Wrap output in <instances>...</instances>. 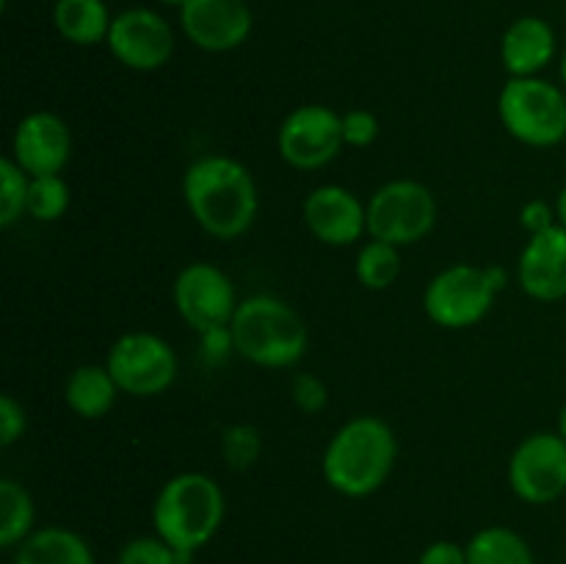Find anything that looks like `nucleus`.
I'll return each mask as SVG.
<instances>
[{
	"instance_id": "obj_18",
	"label": "nucleus",
	"mask_w": 566,
	"mask_h": 564,
	"mask_svg": "<svg viewBox=\"0 0 566 564\" xmlns=\"http://www.w3.org/2000/svg\"><path fill=\"white\" fill-rule=\"evenodd\" d=\"M119 393L122 390L114 382V376H111L108 365H77L64 387L66 407L77 418L86 420H97L108 415Z\"/></svg>"
},
{
	"instance_id": "obj_2",
	"label": "nucleus",
	"mask_w": 566,
	"mask_h": 564,
	"mask_svg": "<svg viewBox=\"0 0 566 564\" xmlns=\"http://www.w3.org/2000/svg\"><path fill=\"white\" fill-rule=\"evenodd\" d=\"M398 459V440L376 415H359L335 431L324 451L326 484L346 498H365L390 479Z\"/></svg>"
},
{
	"instance_id": "obj_35",
	"label": "nucleus",
	"mask_w": 566,
	"mask_h": 564,
	"mask_svg": "<svg viewBox=\"0 0 566 564\" xmlns=\"http://www.w3.org/2000/svg\"><path fill=\"white\" fill-rule=\"evenodd\" d=\"M164 6H175V9H182V6L188 3V0H160Z\"/></svg>"
},
{
	"instance_id": "obj_1",
	"label": "nucleus",
	"mask_w": 566,
	"mask_h": 564,
	"mask_svg": "<svg viewBox=\"0 0 566 564\" xmlns=\"http://www.w3.org/2000/svg\"><path fill=\"white\" fill-rule=\"evenodd\" d=\"M182 197L208 236L232 241L254 224L260 199L254 177L230 155H205L182 175Z\"/></svg>"
},
{
	"instance_id": "obj_17",
	"label": "nucleus",
	"mask_w": 566,
	"mask_h": 564,
	"mask_svg": "<svg viewBox=\"0 0 566 564\" xmlns=\"http://www.w3.org/2000/svg\"><path fill=\"white\" fill-rule=\"evenodd\" d=\"M556 55V31L542 17H520L501 39V61L512 77H536Z\"/></svg>"
},
{
	"instance_id": "obj_26",
	"label": "nucleus",
	"mask_w": 566,
	"mask_h": 564,
	"mask_svg": "<svg viewBox=\"0 0 566 564\" xmlns=\"http://www.w3.org/2000/svg\"><path fill=\"white\" fill-rule=\"evenodd\" d=\"M221 453L232 470H249L263 453V437L254 426L235 424L221 435Z\"/></svg>"
},
{
	"instance_id": "obj_30",
	"label": "nucleus",
	"mask_w": 566,
	"mask_h": 564,
	"mask_svg": "<svg viewBox=\"0 0 566 564\" xmlns=\"http://www.w3.org/2000/svg\"><path fill=\"white\" fill-rule=\"evenodd\" d=\"M22 431H25V409L14 401V396L3 393L0 396V446H14Z\"/></svg>"
},
{
	"instance_id": "obj_20",
	"label": "nucleus",
	"mask_w": 566,
	"mask_h": 564,
	"mask_svg": "<svg viewBox=\"0 0 566 564\" xmlns=\"http://www.w3.org/2000/svg\"><path fill=\"white\" fill-rule=\"evenodd\" d=\"M53 22L66 42L92 48L108 39L114 17L105 0H55Z\"/></svg>"
},
{
	"instance_id": "obj_15",
	"label": "nucleus",
	"mask_w": 566,
	"mask_h": 564,
	"mask_svg": "<svg viewBox=\"0 0 566 564\" xmlns=\"http://www.w3.org/2000/svg\"><path fill=\"white\" fill-rule=\"evenodd\" d=\"M304 224L326 247H352L368 232V205L343 186H318L304 199Z\"/></svg>"
},
{
	"instance_id": "obj_4",
	"label": "nucleus",
	"mask_w": 566,
	"mask_h": 564,
	"mask_svg": "<svg viewBox=\"0 0 566 564\" xmlns=\"http://www.w3.org/2000/svg\"><path fill=\"white\" fill-rule=\"evenodd\" d=\"M232 348L260 368H291L310 343L307 324L287 302L276 296H249L238 304L230 324Z\"/></svg>"
},
{
	"instance_id": "obj_23",
	"label": "nucleus",
	"mask_w": 566,
	"mask_h": 564,
	"mask_svg": "<svg viewBox=\"0 0 566 564\" xmlns=\"http://www.w3.org/2000/svg\"><path fill=\"white\" fill-rule=\"evenodd\" d=\"M398 249L401 247L379 241V238H370L368 243H363L357 260H354V271L368 291H385L398 280V274H401V252Z\"/></svg>"
},
{
	"instance_id": "obj_19",
	"label": "nucleus",
	"mask_w": 566,
	"mask_h": 564,
	"mask_svg": "<svg viewBox=\"0 0 566 564\" xmlns=\"http://www.w3.org/2000/svg\"><path fill=\"white\" fill-rule=\"evenodd\" d=\"M14 564H94V556L81 534L61 525H48L20 542Z\"/></svg>"
},
{
	"instance_id": "obj_33",
	"label": "nucleus",
	"mask_w": 566,
	"mask_h": 564,
	"mask_svg": "<svg viewBox=\"0 0 566 564\" xmlns=\"http://www.w3.org/2000/svg\"><path fill=\"white\" fill-rule=\"evenodd\" d=\"M556 216H558V224L566 227V186L558 191V197H556Z\"/></svg>"
},
{
	"instance_id": "obj_25",
	"label": "nucleus",
	"mask_w": 566,
	"mask_h": 564,
	"mask_svg": "<svg viewBox=\"0 0 566 564\" xmlns=\"http://www.w3.org/2000/svg\"><path fill=\"white\" fill-rule=\"evenodd\" d=\"M31 175L14 158L0 160V227H11L28 210Z\"/></svg>"
},
{
	"instance_id": "obj_29",
	"label": "nucleus",
	"mask_w": 566,
	"mask_h": 564,
	"mask_svg": "<svg viewBox=\"0 0 566 564\" xmlns=\"http://www.w3.org/2000/svg\"><path fill=\"white\" fill-rule=\"evenodd\" d=\"M293 401H296L302 412L315 415L329 404V390H326V385L315 374H298L293 379Z\"/></svg>"
},
{
	"instance_id": "obj_28",
	"label": "nucleus",
	"mask_w": 566,
	"mask_h": 564,
	"mask_svg": "<svg viewBox=\"0 0 566 564\" xmlns=\"http://www.w3.org/2000/svg\"><path fill=\"white\" fill-rule=\"evenodd\" d=\"M379 138V119H376L374 111L354 108L348 114H343V142L348 147L365 149Z\"/></svg>"
},
{
	"instance_id": "obj_24",
	"label": "nucleus",
	"mask_w": 566,
	"mask_h": 564,
	"mask_svg": "<svg viewBox=\"0 0 566 564\" xmlns=\"http://www.w3.org/2000/svg\"><path fill=\"white\" fill-rule=\"evenodd\" d=\"M70 208V186L61 175L31 177L25 213L36 221H59Z\"/></svg>"
},
{
	"instance_id": "obj_3",
	"label": "nucleus",
	"mask_w": 566,
	"mask_h": 564,
	"mask_svg": "<svg viewBox=\"0 0 566 564\" xmlns=\"http://www.w3.org/2000/svg\"><path fill=\"white\" fill-rule=\"evenodd\" d=\"M153 523L155 534L180 553V564H188L224 523V492L205 473L175 476L155 498Z\"/></svg>"
},
{
	"instance_id": "obj_32",
	"label": "nucleus",
	"mask_w": 566,
	"mask_h": 564,
	"mask_svg": "<svg viewBox=\"0 0 566 564\" xmlns=\"http://www.w3.org/2000/svg\"><path fill=\"white\" fill-rule=\"evenodd\" d=\"M420 564H468V547L457 545L451 540L431 542L423 553H420Z\"/></svg>"
},
{
	"instance_id": "obj_8",
	"label": "nucleus",
	"mask_w": 566,
	"mask_h": 564,
	"mask_svg": "<svg viewBox=\"0 0 566 564\" xmlns=\"http://www.w3.org/2000/svg\"><path fill=\"white\" fill-rule=\"evenodd\" d=\"M111 376L122 393L153 398L169 390L177 379V354L153 332H127L108 348Z\"/></svg>"
},
{
	"instance_id": "obj_34",
	"label": "nucleus",
	"mask_w": 566,
	"mask_h": 564,
	"mask_svg": "<svg viewBox=\"0 0 566 564\" xmlns=\"http://www.w3.org/2000/svg\"><path fill=\"white\" fill-rule=\"evenodd\" d=\"M558 435L566 440V404L562 407V412H558Z\"/></svg>"
},
{
	"instance_id": "obj_27",
	"label": "nucleus",
	"mask_w": 566,
	"mask_h": 564,
	"mask_svg": "<svg viewBox=\"0 0 566 564\" xmlns=\"http://www.w3.org/2000/svg\"><path fill=\"white\" fill-rule=\"evenodd\" d=\"M119 564H180V553L160 536H136L119 551Z\"/></svg>"
},
{
	"instance_id": "obj_6",
	"label": "nucleus",
	"mask_w": 566,
	"mask_h": 564,
	"mask_svg": "<svg viewBox=\"0 0 566 564\" xmlns=\"http://www.w3.org/2000/svg\"><path fill=\"white\" fill-rule=\"evenodd\" d=\"M490 271L470 263H457L431 276L423 293L426 315L442 330H468L492 310L497 296Z\"/></svg>"
},
{
	"instance_id": "obj_9",
	"label": "nucleus",
	"mask_w": 566,
	"mask_h": 564,
	"mask_svg": "<svg viewBox=\"0 0 566 564\" xmlns=\"http://www.w3.org/2000/svg\"><path fill=\"white\" fill-rule=\"evenodd\" d=\"M346 147L343 116L329 105L307 103L293 108L276 133V149L293 169L313 171L332 164Z\"/></svg>"
},
{
	"instance_id": "obj_11",
	"label": "nucleus",
	"mask_w": 566,
	"mask_h": 564,
	"mask_svg": "<svg viewBox=\"0 0 566 564\" xmlns=\"http://www.w3.org/2000/svg\"><path fill=\"white\" fill-rule=\"evenodd\" d=\"M509 484L525 503H553L566 492V440L553 431L525 437L509 459Z\"/></svg>"
},
{
	"instance_id": "obj_13",
	"label": "nucleus",
	"mask_w": 566,
	"mask_h": 564,
	"mask_svg": "<svg viewBox=\"0 0 566 564\" xmlns=\"http://www.w3.org/2000/svg\"><path fill=\"white\" fill-rule=\"evenodd\" d=\"M180 25L197 48L227 53L252 33V9L247 0H188L180 9Z\"/></svg>"
},
{
	"instance_id": "obj_14",
	"label": "nucleus",
	"mask_w": 566,
	"mask_h": 564,
	"mask_svg": "<svg viewBox=\"0 0 566 564\" xmlns=\"http://www.w3.org/2000/svg\"><path fill=\"white\" fill-rule=\"evenodd\" d=\"M72 153V133L53 111H33L11 136V158L31 177L61 175Z\"/></svg>"
},
{
	"instance_id": "obj_7",
	"label": "nucleus",
	"mask_w": 566,
	"mask_h": 564,
	"mask_svg": "<svg viewBox=\"0 0 566 564\" xmlns=\"http://www.w3.org/2000/svg\"><path fill=\"white\" fill-rule=\"evenodd\" d=\"M437 199L423 182L390 180L376 188L368 199V232L370 238L409 247L434 230Z\"/></svg>"
},
{
	"instance_id": "obj_16",
	"label": "nucleus",
	"mask_w": 566,
	"mask_h": 564,
	"mask_svg": "<svg viewBox=\"0 0 566 564\" xmlns=\"http://www.w3.org/2000/svg\"><path fill=\"white\" fill-rule=\"evenodd\" d=\"M520 288L536 302L566 299V227L531 236L517 263Z\"/></svg>"
},
{
	"instance_id": "obj_12",
	"label": "nucleus",
	"mask_w": 566,
	"mask_h": 564,
	"mask_svg": "<svg viewBox=\"0 0 566 564\" xmlns=\"http://www.w3.org/2000/svg\"><path fill=\"white\" fill-rule=\"evenodd\" d=\"M105 44L127 70L153 72L175 55V31L158 11L136 6L114 17Z\"/></svg>"
},
{
	"instance_id": "obj_31",
	"label": "nucleus",
	"mask_w": 566,
	"mask_h": 564,
	"mask_svg": "<svg viewBox=\"0 0 566 564\" xmlns=\"http://www.w3.org/2000/svg\"><path fill=\"white\" fill-rule=\"evenodd\" d=\"M520 224L525 227L528 236H539V232L551 230V227L558 224L556 205L545 202V199H531V202H525L523 210H520Z\"/></svg>"
},
{
	"instance_id": "obj_36",
	"label": "nucleus",
	"mask_w": 566,
	"mask_h": 564,
	"mask_svg": "<svg viewBox=\"0 0 566 564\" xmlns=\"http://www.w3.org/2000/svg\"><path fill=\"white\" fill-rule=\"evenodd\" d=\"M562 83H564V88H566V50H564V59H562Z\"/></svg>"
},
{
	"instance_id": "obj_5",
	"label": "nucleus",
	"mask_w": 566,
	"mask_h": 564,
	"mask_svg": "<svg viewBox=\"0 0 566 564\" xmlns=\"http://www.w3.org/2000/svg\"><path fill=\"white\" fill-rule=\"evenodd\" d=\"M497 116L509 136L547 149L566 138V94L545 77H509L497 94Z\"/></svg>"
},
{
	"instance_id": "obj_10",
	"label": "nucleus",
	"mask_w": 566,
	"mask_h": 564,
	"mask_svg": "<svg viewBox=\"0 0 566 564\" xmlns=\"http://www.w3.org/2000/svg\"><path fill=\"white\" fill-rule=\"evenodd\" d=\"M235 285L213 263H188L175 280V307L199 335L227 330L238 310Z\"/></svg>"
},
{
	"instance_id": "obj_22",
	"label": "nucleus",
	"mask_w": 566,
	"mask_h": 564,
	"mask_svg": "<svg viewBox=\"0 0 566 564\" xmlns=\"http://www.w3.org/2000/svg\"><path fill=\"white\" fill-rule=\"evenodd\" d=\"M31 492L14 479L0 481V545L14 547L33 534Z\"/></svg>"
},
{
	"instance_id": "obj_21",
	"label": "nucleus",
	"mask_w": 566,
	"mask_h": 564,
	"mask_svg": "<svg viewBox=\"0 0 566 564\" xmlns=\"http://www.w3.org/2000/svg\"><path fill=\"white\" fill-rule=\"evenodd\" d=\"M468 564H534V551L517 531L490 525L468 542Z\"/></svg>"
}]
</instances>
